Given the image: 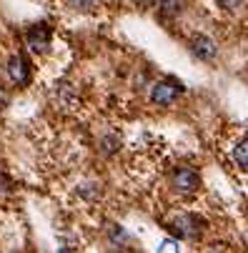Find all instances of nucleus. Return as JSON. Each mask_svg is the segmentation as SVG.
I'll list each match as a JSON object with an SVG mask.
<instances>
[{
    "instance_id": "8",
    "label": "nucleus",
    "mask_w": 248,
    "mask_h": 253,
    "mask_svg": "<svg viewBox=\"0 0 248 253\" xmlns=\"http://www.w3.org/2000/svg\"><path fill=\"white\" fill-rule=\"evenodd\" d=\"M181 10H183V0H163V13L178 15Z\"/></svg>"
},
{
    "instance_id": "5",
    "label": "nucleus",
    "mask_w": 248,
    "mask_h": 253,
    "mask_svg": "<svg viewBox=\"0 0 248 253\" xmlns=\"http://www.w3.org/2000/svg\"><path fill=\"white\" fill-rule=\"evenodd\" d=\"M48 43H50V30L41 23V25H33L28 30V45L35 50V53H45L48 50Z\"/></svg>"
},
{
    "instance_id": "1",
    "label": "nucleus",
    "mask_w": 248,
    "mask_h": 253,
    "mask_svg": "<svg viewBox=\"0 0 248 253\" xmlns=\"http://www.w3.org/2000/svg\"><path fill=\"white\" fill-rule=\"evenodd\" d=\"M170 180H173V188L178 191V193H183V196L196 193V191H198V186H201V175H198V170H196V168H191V166H181V168H175V170H173V175H170Z\"/></svg>"
},
{
    "instance_id": "6",
    "label": "nucleus",
    "mask_w": 248,
    "mask_h": 253,
    "mask_svg": "<svg viewBox=\"0 0 248 253\" xmlns=\"http://www.w3.org/2000/svg\"><path fill=\"white\" fill-rule=\"evenodd\" d=\"M8 76H10V81L18 83V85H25V83L30 81L28 60H25L23 55H13V58H10V63H8Z\"/></svg>"
},
{
    "instance_id": "3",
    "label": "nucleus",
    "mask_w": 248,
    "mask_h": 253,
    "mask_svg": "<svg viewBox=\"0 0 248 253\" xmlns=\"http://www.w3.org/2000/svg\"><path fill=\"white\" fill-rule=\"evenodd\" d=\"M170 231L178 236V238H191V241H193V238L201 236L203 221L196 218V215H191V213H183V215H178V218L170 221Z\"/></svg>"
},
{
    "instance_id": "4",
    "label": "nucleus",
    "mask_w": 248,
    "mask_h": 253,
    "mask_svg": "<svg viewBox=\"0 0 248 253\" xmlns=\"http://www.w3.org/2000/svg\"><path fill=\"white\" fill-rule=\"evenodd\" d=\"M188 48H191V53H193L198 60H203V63L213 60V58L218 55V45L213 43V38H208V35H191Z\"/></svg>"
},
{
    "instance_id": "7",
    "label": "nucleus",
    "mask_w": 248,
    "mask_h": 253,
    "mask_svg": "<svg viewBox=\"0 0 248 253\" xmlns=\"http://www.w3.org/2000/svg\"><path fill=\"white\" fill-rule=\"evenodd\" d=\"M233 161H236V166H238V168L248 170V140L238 143V146L233 148Z\"/></svg>"
},
{
    "instance_id": "11",
    "label": "nucleus",
    "mask_w": 248,
    "mask_h": 253,
    "mask_svg": "<svg viewBox=\"0 0 248 253\" xmlns=\"http://www.w3.org/2000/svg\"><path fill=\"white\" fill-rule=\"evenodd\" d=\"M218 5H221L223 10H238V8L243 5V0H218Z\"/></svg>"
},
{
    "instance_id": "12",
    "label": "nucleus",
    "mask_w": 248,
    "mask_h": 253,
    "mask_svg": "<svg viewBox=\"0 0 248 253\" xmlns=\"http://www.w3.org/2000/svg\"><path fill=\"white\" fill-rule=\"evenodd\" d=\"M138 3H153V0H138Z\"/></svg>"
},
{
    "instance_id": "10",
    "label": "nucleus",
    "mask_w": 248,
    "mask_h": 253,
    "mask_svg": "<svg viewBox=\"0 0 248 253\" xmlns=\"http://www.w3.org/2000/svg\"><path fill=\"white\" fill-rule=\"evenodd\" d=\"M121 148V140L118 138H103V151L105 153H116Z\"/></svg>"
},
{
    "instance_id": "9",
    "label": "nucleus",
    "mask_w": 248,
    "mask_h": 253,
    "mask_svg": "<svg viewBox=\"0 0 248 253\" xmlns=\"http://www.w3.org/2000/svg\"><path fill=\"white\" fill-rule=\"evenodd\" d=\"M68 5L73 10H78V13H88V10H93L95 0H68Z\"/></svg>"
},
{
    "instance_id": "2",
    "label": "nucleus",
    "mask_w": 248,
    "mask_h": 253,
    "mask_svg": "<svg viewBox=\"0 0 248 253\" xmlns=\"http://www.w3.org/2000/svg\"><path fill=\"white\" fill-rule=\"evenodd\" d=\"M181 95H183V85L178 81H161V83H156V88L151 93V100L156 105H163L165 108V105H173Z\"/></svg>"
}]
</instances>
